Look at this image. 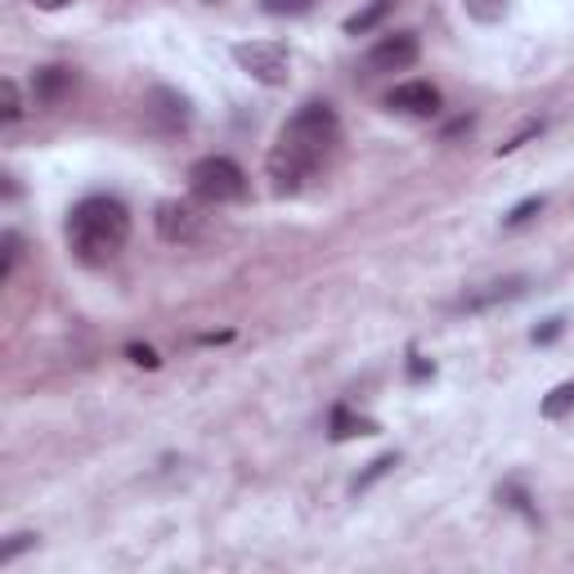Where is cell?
I'll return each mask as SVG.
<instances>
[{
  "label": "cell",
  "instance_id": "obj_14",
  "mask_svg": "<svg viewBox=\"0 0 574 574\" xmlns=\"http://www.w3.org/2000/svg\"><path fill=\"white\" fill-rule=\"evenodd\" d=\"M23 113H28V104H23L19 81H14V76H6V81H0V122H6V126H14Z\"/></svg>",
  "mask_w": 574,
  "mask_h": 574
},
{
  "label": "cell",
  "instance_id": "obj_5",
  "mask_svg": "<svg viewBox=\"0 0 574 574\" xmlns=\"http://www.w3.org/2000/svg\"><path fill=\"white\" fill-rule=\"evenodd\" d=\"M153 225H157L161 242H171V248H189V242L202 238L207 216L198 211V198H194V202H180V198H176V202H161V207H157Z\"/></svg>",
  "mask_w": 574,
  "mask_h": 574
},
{
  "label": "cell",
  "instance_id": "obj_22",
  "mask_svg": "<svg viewBox=\"0 0 574 574\" xmlns=\"http://www.w3.org/2000/svg\"><path fill=\"white\" fill-rule=\"evenodd\" d=\"M556 337H561V319H547L543 327H534V342H539V346H547V342H556Z\"/></svg>",
  "mask_w": 574,
  "mask_h": 574
},
{
  "label": "cell",
  "instance_id": "obj_10",
  "mask_svg": "<svg viewBox=\"0 0 574 574\" xmlns=\"http://www.w3.org/2000/svg\"><path fill=\"white\" fill-rule=\"evenodd\" d=\"M72 86H76V72L50 63V67H41V72L32 76V100H36L41 108H54V104H63V100L72 95Z\"/></svg>",
  "mask_w": 574,
  "mask_h": 574
},
{
  "label": "cell",
  "instance_id": "obj_3",
  "mask_svg": "<svg viewBox=\"0 0 574 574\" xmlns=\"http://www.w3.org/2000/svg\"><path fill=\"white\" fill-rule=\"evenodd\" d=\"M189 194L202 202V207H229V202H242L248 198V176L233 157H202L189 167Z\"/></svg>",
  "mask_w": 574,
  "mask_h": 574
},
{
  "label": "cell",
  "instance_id": "obj_4",
  "mask_svg": "<svg viewBox=\"0 0 574 574\" xmlns=\"http://www.w3.org/2000/svg\"><path fill=\"white\" fill-rule=\"evenodd\" d=\"M233 63L261 86H288L292 81V54L279 41H242L233 45Z\"/></svg>",
  "mask_w": 574,
  "mask_h": 574
},
{
  "label": "cell",
  "instance_id": "obj_8",
  "mask_svg": "<svg viewBox=\"0 0 574 574\" xmlns=\"http://www.w3.org/2000/svg\"><path fill=\"white\" fill-rule=\"evenodd\" d=\"M525 292V279L521 274H508V279H489V283H476L467 288L458 301H453V314H484V310H494V305H508Z\"/></svg>",
  "mask_w": 574,
  "mask_h": 574
},
{
  "label": "cell",
  "instance_id": "obj_20",
  "mask_svg": "<svg viewBox=\"0 0 574 574\" xmlns=\"http://www.w3.org/2000/svg\"><path fill=\"white\" fill-rule=\"evenodd\" d=\"M534 135H543V122H525V126H521V131H516V135H512V139H508L499 153H516V148H521V144H530Z\"/></svg>",
  "mask_w": 574,
  "mask_h": 574
},
{
  "label": "cell",
  "instance_id": "obj_17",
  "mask_svg": "<svg viewBox=\"0 0 574 574\" xmlns=\"http://www.w3.org/2000/svg\"><path fill=\"white\" fill-rule=\"evenodd\" d=\"M261 10L274 14V19H296V14L314 10V0H261Z\"/></svg>",
  "mask_w": 574,
  "mask_h": 574
},
{
  "label": "cell",
  "instance_id": "obj_19",
  "mask_svg": "<svg viewBox=\"0 0 574 574\" xmlns=\"http://www.w3.org/2000/svg\"><path fill=\"white\" fill-rule=\"evenodd\" d=\"M539 211H543V198H525L521 207H512V216H508L503 225H508V229H521V225H530Z\"/></svg>",
  "mask_w": 574,
  "mask_h": 574
},
{
  "label": "cell",
  "instance_id": "obj_2",
  "mask_svg": "<svg viewBox=\"0 0 574 574\" xmlns=\"http://www.w3.org/2000/svg\"><path fill=\"white\" fill-rule=\"evenodd\" d=\"M126 238H131V211H126V202H117L108 194L81 198L67 216V248L86 265L113 261L126 248Z\"/></svg>",
  "mask_w": 574,
  "mask_h": 574
},
{
  "label": "cell",
  "instance_id": "obj_1",
  "mask_svg": "<svg viewBox=\"0 0 574 574\" xmlns=\"http://www.w3.org/2000/svg\"><path fill=\"white\" fill-rule=\"evenodd\" d=\"M337 144H342L337 108L333 104H319V100L301 104L283 122V131H279V139H274V148L265 157V171H270L274 194H301L314 180V171L323 167L327 157H333Z\"/></svg>",
  "mask_w": 574,
  "mask_h": 574
},
{
  "label": "cell",
  "instance_id": "obj_7",
  "mask_svg": "<svg viewBox=\"0 0 574 574\" xmlns=\"http://www.w3.org/2000/svg\"><path fill=\"white\" fill-rule=\"evenodd\" d=\"M418 54H422L418 32H390V36H382V41L368 50L364 67H368L373 76H386V72H408V67L418 63Z\"/></svg>",
  "mask_w": 574,
  "mask_h": 574
},
{
  "label": "cell",
  "instance_id": "obj_6",
  "mask_svg": "<svg viewBox=\"0 0 574 574\" xmlns=\"http://www.w3.org/2000/svg\"><path fill=\"white\" fill-rule=\"evenodd\" d=\"M144 122H148L153 135H180V131H189L194 108H189V100H185L180 91L157 86V91H148V100H144Z\"/></svg>",
  "mask_w": 574,
  "mask_h": 574
},
{
  "label": "cell",
  "instance_id": "obj_9",
  "mask_svg": "<svg viewBox=\"0 0 574 574\" xmlns=\"http://www.w3.org/2000/svg\"><path fill=\"white\" fill-rule=\"evenodd\" d=\"M386 108L399 113V117H440L445 95H440V86H431V81H404V86H395L386 95Z\"/></svg>",
  "mask_w": 574,
  "mask_h": 574
},
{
  "label": "cell",
  "instance_id": "obj_16",
  "mask_svg": "<svg viewBox=\"0 0 574 574\" xmlns=\"http://www.w3.org/2000/svg\"><path fill=\"white\" fill-rule=\"evenodd\" d=\"M462 10L476 19V23H499L508 14V0H462Z\"/></svg>",
  "mask_w": 574,
  "mask_h": 574
},
{
  "label": "cell",
  "instance_id": "obj_18",
  "mask_svg": "<svg viewBox=\"0 0 574 574\" xmlns=\"http://www.w3.org/2000/svg\"><path fill=\"white\" fill-rule=\"evenodd\" d=\"M19 257H23V238L10 229V233H6V261H0V279H10V274H14Z\"/></svg>",
  "mask_w": 574,
  "mask_h": 574
},
{
  "label": "cell",
  "instance_id": "obj_12",
  "mask_svg": "<svg viewBox=\"0 0 574 574\" xmlns=\"http://www.w3.org/2000/svg\"><path fill=\"white\" fill-rule=\"evenodd\" d=\"M373 431H377V422L355 418L346 404H337V408H333V440H355V436H373Z\"/></svg>",
  "mask_w": 574,
  "mask_h": 574
},
{
  "label": "cell",
  "instance_id": "obj_15",
  "mask_svg": "<svg viewBox=\"0 0 574 574\" xmlns=\"http://www.w3.org/2000/svg\"><path fill=\"white\" fill-rule=\"evenodd\" d=\"M395 467H399V453H382V458H373V462H368V471H364L351 489H355V494H364V489H373V484H377L382 476H390Z\"/></svg>",
  "mask_w": 574,
  "mask_h": 574
},
{
  "label": "cell",
  "instance_id": "obj_25",
  "mask_svg": "<svg viewBox=\"0 0 574 574\" xmlns=\"http://www.w3.org/2000/svg\"><path fill=\"white\" fill-rule=\"evenodd\" d=\"M202 6H220V0H202Z\"/></svg>",
  "mask_w": 574,
  "mask_h": 574
},
{
  "label": "cell",
  "instance_id": "obj_11",
  "mask_svg": "<svg viewBox=\"0 0 574 574\" xmlns=\"http://www.w3.org/2000/svg\"><path fill=\"white\" fill-rule=\"evenodd\" d=\"M395 6H399V0H368L364 10H355V14L346 19V32H351V36H368L373 28L386 23V14H390Z\"/></svg>",
  "mask_w": 574,
  "mask_h": 574
},
{
  "label": "cell",
  "instance_id": "obj_23",
  "mask_svg": "<svg viewBox=\"0 0 574 574\" xmlns=\"http://www.w3.org/2000/svg\"><path fill=\"white\" fill-rule=\"evenodd\" d=\"M126 355H131V364H139V368H157V355H153L148 346H126Z\"/></svg>",
  "mask_w": 574,
  "mask_h": 574
},
{
  "label": "cell",
  "instance_id": "obj_24",
  "mask_svg": "<svg viewBox=\"0 0 574 574\" xmlns=\"http://www.w3.org/2000/svg\"><path fill=\"white\" fill-rule=\"evenodd\" d=\"M36 10H63V6H72V0H32Z\"/></svg>",
  "mask_w": 574,
  "mask_h": 574
},
{
  "label": "cell",
  "instance_id": "obj_21",
  "mask_svg": "<svg viewBox=\"0 0 574 574\" xmlns=\"http://www.w3.org/2000/svg\"><path fill=\"white\" fill-rule=\"evenodd\" d=\"M32 543H36L32 534H14V543H6V552H0V565H10V561H14L23 547H32Z\"/></svg>",
  "mask_w": 574,
  "mask_h": 574
},
{
  "label": "cell",
  "instance_id": "obj_13",
  "mask_svg": "<svg viewBox=\"0 0 574 574\" xmlns=\"http://www.w3.org/2000/svg\"><path fill=\"white\" fill-rule=\"evenodd\" d=\"M570 414H574V382H561L556 390L543 395V418H547V422H561V418H570Z\"/></svg>",
  "mask_w": 574,
  "mask_h": 574
}]
</instances>
